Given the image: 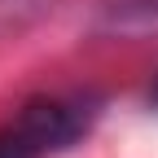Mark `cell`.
<instances>
[{"label": "cell", "instance_id": "1", "mask_svg": "<svg viewBox=\"0 0 158 158\" xmlns=\"http://www.w3.org/2000/svg\"><path fill=\"white\" fill-rule=\"evenodd\" d=\"M92 97H35L0 127V158H53L92 127Z\"/></svg>", "mask_w": 158, "mask_h": 158}, {"label": "cell", "instance_id": "2", "mask_svg": "<svg viewBox=\"0 0 158 158\" xmlns=\"http://www.w3.org/2000/svg\"><path fill=\"white\" fill-rule=\"evenodd\" d=\"M149 106L158 110V79H154V88H149Z\"/></svg>", "mask_w": 158, "mask_h": 158}]
</instances>
